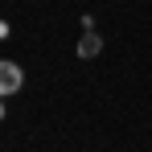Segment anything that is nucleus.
<instances>
[{
  "instance_id": "f03ea898",
  "label": "nucleus",
  "mask_w": 152,
  "mask_h": 152,
  "mask_svg": "<svg viewBox=\"0 0 152 152\" xmlns=\"http://www.w3.org/2000/svg\"><path fill=\"white\" fill-rule=\"evenodd\" d=\"M99 50H103V41L95 37V29H86V37L78 41V58H95Z\"/></svg>"
},
{
  "instance_id": "20e7f679",
  "label": "nucleus",
  "mask_w": 152,
  "mask_h": 152,
  "mask_svg": "<svg viewBox=\"0 0 152 152\" xmlns=\"http://www.w3.org/2000/svg\"><path fill=\"white\" fill-rule=\"evenodd\" d=\"M4 115H8V111H4V95H0V119H4Z\"/></svg>"
},
{
  "instance_id": "f257e3e1",
  "label": "nucleus",
  "mask_w": 152,
  "mask_h": 152,
  "mask_svg": "<svg viewBox=\"0 0 152 152\" xmlns=\"http://www.w3.org/2000/svg\"><path fill=\"white\" fill-rule=\"evenodd\" d=\"M21 86H25V70L17 62H4L0 58V95H17Z\"/></svg>"
},
{
  "instance_id": "7ed1b4c3",
  "label": "nucleus",
  "mask_w": 152,
  "mask_h": 152,
  "mask_svg": "<svg viewBox=\"0 0 152 152\" xmlns=\"http://www.w3.org/2000/svg\"><path fill=\"white\" fill-rule=\"evenodd\" d=\"M0 37H8V21H0Z\"/></svg>"
}]
</instances>
